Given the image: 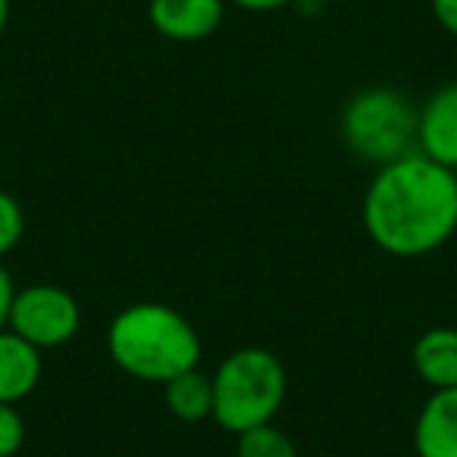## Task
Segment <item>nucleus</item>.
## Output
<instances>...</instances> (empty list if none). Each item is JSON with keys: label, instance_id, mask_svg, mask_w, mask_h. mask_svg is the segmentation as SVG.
Wrapping results in <instances>:
<instances>
[{"label": "nucleus", "instance_id": "nucleus-9", "mask_svg": "<svg viewBox=\"0 0 457 457\" xmlns=\"http://www.w3.org/2000/svg\"><path fill=\"white\" fill-rule=\"evenodd\" d=\"M45 351L29 345L13 329H0V404H20L45 376Z\"/></svg>", "mask_w": 457, "mask_h": 457}, {"label": "nucleus", "instance_id": "nucleus-18", "mask_svg": "<svg viewBox=\"0 0 457 457\" xmlns=\"http://www.w3.org/2000/svg\"><path fill=\"white\" fill-rule=\"evenodd\" d=\"M10 26V0H0V35Z\"/></svg>", "mask_w": 457, "mask_h": 457}, {"label": "nucleus", "instance_id": "nucleus-10", "mask_svg": "<svg viewBox=\"0 0 457 457\" xmlns=\"http://www.w3.org/2000/svg\"><path fill=\"white\" fill-rule=\"evenodd\" d=\"M413 370L420 382L438 388H457V329L454 326H432L413 342Z\"/></svg>", "mask_w": 457, "mask_h": 457}, {"label": "nucleus", "instance_id": "nucleus-11", "mask_svg": "<svg viewBox=\"0 0 457 457\" xmlns=\"http://www.w3.org/2000/svg\"><path fill=\"white\" fill-rule=\"evenodd\" d=\"M166 411L182 423H201L213 417V376L204 373L201 367L176 376L163 386Z\"/></svg>", "mask_w": 457, "mask_h": 457}, {"label": "nucleus", "instance_id": "nucleus-6", "mask_svg": "<svg viewBox=\"0 0 457 457\" xmlns=\"http://www.w3.org/2000/svg\"><path fill=\"white\" fill-rule=\"evenodd\" d=\"M226 7V0H147V22L163 38L197 45L220 32Z\"/></svg>", "mask_w": 457, "mask_h": 457}, {"label": "nucleus", "instance_id": "nucleus-1", "mask_svg": "<svg viewBox=\"0 0 457 457\" xmlns=\"http://www.w3.org/2000/svg\"><path fill=\"white\" fill-rule=\"evenodd\" d=\"M361 220L370 242L392 257H429L457 232V172L420 151L376 166Z\"/></svg>", "mask_w": 457, "mask_h": 457}, {"label": "nucleus", "instance_id": "nucleus-14", "mask_svg": "<svg viewBox=\"0 0 457 457\" xmlns=\"http://www.w3.org/2000/svg\"><path fill=\"white\" fill-rule=\"evenodd\" d=\"M26 445V420L16 404H0V457H16Z\"/></svg>", "mask_w": 457, "mask_h": 457}, {"label": "nucleus", "instance_id": "nucleus-4", "mask_svg": "<svg viewBox=\"0 0 457 457\" xmlns=\"http://www.w3.org/2000/svg\"><path fill=\"white\" fill-rule=\"evenodd\" d=\"M342 138L363 163L386 166L417 151V107L398 88H363L342 110Z\"/></svg>", "mask_w": 457, "mask_h": 457}, {"label": "nucleus", "instance_id": "nucleus-5", "mask_svg": "<svg viewBox=\"0 0 457 457\" xmlns=\"http://www.w3.org/2000/svg\"><path fill=\"white\" fill-rule=\"evenodd\" d=\"M7 329H13L38 351L63 348L82 329V307L66 288L54 282H32L26 288H16Z\"/></svg>", "mask_w": 457, "mask_h": 457}, {"label": "nucleus", "instance_id": "nucleus-17", "mask_svg": "<svg viewBox=\"0 0 457 457\" xmlns=\"http://www.w3.org/2000/svg\"><path fill=\"white\" fill-rule=\"evenodd\" d=\"M13 295H16V282H13V276H10V270L4 267V261H0V329H7Z\"/></svg>", "mask_w": 457, "mask_h": 457}, {"label": "nucleus", "instance_id": "nucleus-13", "mask_svg": "<svg viewBox=\"0 0 457 457\" xmlns=\"http://www.w3.org/2000/svg\"><path fill=\"white\" fill-rule=\"evenodd\" d=\"M26 236V210L10 191L0 188V261Z\"/></svg>", "mask_w": 457, "mask_h": 457}, {"label": "nucleus", "instance_id": "nucleus-16", "mask_svg": "<svg viewBox=\"0 0 457 457\" xmlns=\"http://www.w3.org/2000/svg\"><path fill=\"white\" fill-rule=\"evenodd\" d=\"M226 4L236 10H245V13L267 16V13H282V10H288L298 0H226Z\"/></svg>", "mask_w": 457, "mask_h": 457}, {"label": "nucleus", "instance_id": "nucleus-7", "mask_svg": "<svg viewBox=\"0 0 457 457\" xmlns=\"http://www.w3.org/2000/svg\"><path fill=\"white\" fill-rule=\"evenodd\" d=\"M417 151L457 172V82H445L417 107Z\"/></svg>", "mask_w": 457, "mask_h": 457}, {"label": "nucleus", "instance_id": "nucleus-3", "mask_svg": "<svg viewBox=\"0 0 457 457\" xmlns=\"http://www.w3.org/2000/svg\"><path fill=\"white\" fill-rule=\"evenodd\" d=\"M216 426L242 436L279 417L288 395V373L279 354L267 348H238L213 370Z\"/></svg>", "mask_w": 457, "mask_h": 457}, {"label": "nucleus", "instance_id": "nucleus-15", "mask_svg": "<svg viewBox=\"0 0 457 457\" xmlns=\"http://www.w3.org/2000/svg\"><path fill=\"white\" fill-rule=\"evenodd\" d=\"M429 13L445 35L457 38V0H429Z\"/></svg>", "mask_w": 457, "mask_h": 457}, {"label": "nucleus", "instance_id": "nucleus-2", "mask_svg": "<svg viewBox=\"0 0 457 457\" xmlns=\"http://www.w3.org/2000/svg\"><path fill=\"white\" fill-rule=\"evenodd\" d=\"M107 351L126 376L166 386L201 363L204 342L191 320L163 301L122 307L107 329Z\"/></svg>", "mask_w": 457, "mask_h": 457}, {"label": "nucleus", "instance_id": "nucleus-12", "mask_svg": "<svg viewBox=\"0 0 457 457\" xmlns=\"http://www.w3.org/2000/svg\"><path fill=\"white\" fill-rule=\"evenodd\" d=\"M236 451H238V457H298L295 442L276 423L242 432Z\"/></svg>", "mask_w": 457, "mask_h": 457}, {"label": "nucleus", "instance_id": "nucleus-8", "mask_svg": "<svg viewBox=\"0 0 457 457\" xmlns=\"http://www.w3.org/2000/svg\"><path fill=\"white\" fill-rule=\"evenodd\" d=\"M417 457H457V388H438L423 401L413 423Z\"/></svg>", "mask_w": 457, "mask_h": 457}, {"label": "nucleus", "instance_id": "nucleus-19", "mask_svg": "<svg viewBox=\"0 0 457 457\" xmlns=\"http://www.w3.org/2000/svg\"><path fill=\"white\" fill-rule=\"evenodd\" d=\"M307 4H317V7H323V4H348V0H307Z\"/></svg>", "mask_w": 457, "mask_h": 457}]
</instances>
